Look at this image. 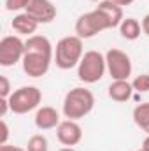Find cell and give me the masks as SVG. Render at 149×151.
Returning <instances> with one entry per match:
<instances>
[{"label":"cell","instance_id":"obj_11","mask_svg":"<svg viewBox=\"0 0 149 151\" xmlns=\"http://www.w3.org/2000/svg\"><path fill=\"white\" fill-rule=\"evenodd\" d=\"M34 119H35V127L39 130H51V128H56L62 123L58 111L51 106H44V107L37 109Z\"/></svg>","mask_w":149,"mask_h":151},{"label":"cell","instance_id":"obj_4","mask_svg":"<svg viewBox=\"0 0 149 151\" xmlns=\"http://www.w3.org/2000/svg\"><path fill=\"white\" fill-rule=\"evenodd\" d=\"M107 70L105 56L98 51H86L77 65V77L86 84L98 83Z\"/></svg>","mask_w":149,"mask_h":151},{"label":"cell","instance_id":"obj_23","mask_svg":"<svg viewBox=\"0 0 149 151\" xmlns=\"http://www.w3.org/2000/svg\"><path fill=\"white\" fill-rule=\"evenodd\" d=\"M0 151H27V150H23V148H19V146H11V144H4V146H0Z\"/></svg>","mask_w":149,"mask_h":151},{"label":"cell","instance_id":"obj_28","mask_svg":"<svg viewBox=\"0 0 149 151\" xmlns=\"http://www.w3.org/2000/svg\"><path fill=\"white\" fill-rule=\"evenodd\" d=\"M91 2H102V0H91Z\"/></svg>","mask_w":149,"mask_h":151},{"label":"cell","instance_id":"obj_27","mask_svg":"<svg viewBox=\"0 0 149 151\" xmlns=\"http://www.w3.org/2000/svg\"><path fill=\"white\" fill-rule=\"evenodd\" d=\"M58 151H75L74 148H69V146H67V148H62V150H58Z\"/></svg>","mask_w":149,"mask_h":151},{"label":"cell","instance_id":"obj_14","mask_svg":"<svg viewBox=\"0 0 149 151\" xmlns=\"http://www.w3.org/2000/svg\"><path fill=\"white\" fill-rule=\"evenodd\" d=\"M132 91H133V86L128 81H112L111 86H109V97L112 100H116V102L130 100Z\"/></svg>","mask_w":149,"mask_h":151},{"label":"cell","instance_id":"obj_22","mask_svg":"<svg viewBox=\"0 0 149 151\" xmlns=\"http://www.w3.org/2000/svg\"><path fill=\"white\" fill-rule=\"evenodd\" d=\"M9 109H11V106H9V99H2V97H0V116L4 118Z\"/></svg>","mask_w":149,"mask_h":151},{"label":"cell","instance_id":"obj_25","mask_svg":"<svg viewBox=\"0 0 149 151\" xmlns=\"http://www.w3.org/2000/svg\"><path fill=\"white\" fill-rule=\"evenodd\" d=\"M114 4H117V5H130V4H133V0H112Z\"/></svg>","mask_w":149,"mask_h":151},{"label":"cell","instance_id":"obj_7","mask_svg":"<svg viewBox=\"0 0 149 151\" xmlns=\"http://www.w3.org/2000/svg\"><path fill=\"white\" fill-rule=\"evenodd\" d=\"M105 62L112 81H128V77L132 76V60L125 51L111 47L105 53Z\"/></svg>","mask_w":149,"mask_h":151},{"label":"cell","instance_id":"obj_16","mask_svg":"<svg viewBox=\"0 0 149 151\" xmlns=\"http://www.w3.org/2000/svg\"><path fill=\"white\" fill-rule=\"evenodd\" d=\"M133 121L139 128L149 134V102H142L133 109Z\"/></svg>","mask_w":149,"mask_h":151},{"label":"cell","instance_id":"obj_6","mask_svg":"<svg viewBox=\"0 0 149 151\" xmlns=\"http://www.w3.org/2000/svg\"><path fill=\"white\" fill-rule=\"evenodd\" d=\"M42 100V91L37 86H21L9 97V106L14 114H27L37 109Z\"/></svg>","mask_w":149,"mask_h":151},{"label":"cell","instance_id":"obj_12","mask_svg":"<svg viewBox=\"0 0 149 151\" xmlns=\"http://www.w3.org/2000/svg\"><path fill=\"white\" fill-rule=\"evenodd\" d=\"M11 27H12V30L18 32L19 35H28V37H32V35L37 32L39 23L30 16V14L21 12V14L14 16V19L11 21Z\"/></svg>","mask_w":149,"mask_h":151},{"label":"cell","instance_id":"obj_10","mask_svg":"<svg viewBox=\"0 0 149 151\" xmlns=\"http://www.w3.org/2000/svg\"><path fill=\"white\" fill-rule=\"evenodd\" d=\"M56 137H58V141L63 146L72 148V146L81 142V139H82V128L74 119H65V121H62L56 127Z\"/></svg>","mask_w":149,"mask_h":151},{"label":"cell","instance_id":"obj_17","mask_svg":"<svg viewBox=\"0 0 149 151\" xmlns=\"http://www.w3.org/2000/svg\"><path fill=\"white\" fill-rule=\"evenodd\" d=\"M49 150V144H47V139L40 134H35L28 139V144H27V151H47Z\"/></svg>","mask_w":149,"mask_h":151},{"label":"cell","instance_id":"obj_19","mask_svg":"<svg viewBox=\"0 0 149 151\" xmlns=\"http://www.w3.org/2000/svg\"><path fill=\"white\" fill-rule=\"evenodd\" d=\"M30 0H5V9L7 11H21L27 9Z\"/></svg>","mask_w":149,"mask_h":151},{"label":"cell","instance_id":"obj_18","mask_svg":"<svg viewBox=\"0 0 149 151\" xmlns=\"http://www.w3.org/2000/svg\"><path fill=\"white\" fill-rule=\"evenodd\" d=\"M132 86H133V90H137L139 93H146V91H149V74L137 76V77L133 79Z\"/></svg>","mask_w":149,"mask_h":151},{"label":"cell","instance_id":"obj_8","mask_svg":"<svg viewBox=\"0 0 149 151\" xmlns=\"http://www.w3.org/2000/svg\"><path fill=\"white\" fill-rule=\"evenodd\" d=\"M25 56V42L18 35H7L0 40V65L12 67Z\"/></svg>","mask_w":149,"mask_h":151},{"label":"cell","instance_id":"obj_2","mask_svg":"<svg viewBox=\"0 0 149 151\" xmlns=\"http://www.w3.org/2000/svg\"><path fill=\"white\" fill-rule=\"evenodd\" d=\"M95 107V95L86 88H72L63 100V114L67 119H81L93 111Z\"/></svg>","mask_w":149,"mask_h":151},{"label":"cell","instance_id":"obj_9","mask_svg":"<svg viewBox=\"0 0 149 151\" xmlns=\"http://www.w3.org/2000/svg\"><path fill=\"white\" fill-rule=\"evenodd\" d=\"M27 14H30L39 25H46V23H51L54 18H56V7L53 5L51 0H30L27 9H25Z\"/></svg>","mask_w":149,"mask_h":151},{"label":"cell","instance_id":"obj_26","mask_svg":"<svg viewBox=\"0 0 149 151\" xmlns=\"http://www.w3.org/2000/svg\"><path fill=\"white\" fill-rule=\"evenodd\" d=\"M142 150H144V151H149V134H148V137L144 139V142H142Z\"/></svg>","mask_w":149,"mask_h":151},{"label":"cell","instance_id":"obj_13","mask_svg":"<svg viewBox=\"0 0 149 151\" xmlns=\"http://www.w3.org/2000/svg\"><path fill=\"white\" fill-rule=\"evenodd\" d=\"M97 9H100V11L107 16V19L111 21L112 28L119 27V25H121V21L125 19V18H123V7H121V5H117V4H114L112 0H102V2H98Z\"/></svg>","mask_w":149,"mask_h":151},{"label":"cell","instance_id":"obj_21","mask_svg":"<svg viewBox=\"0 0 149 151\" xmlns=\"http://www.w3.org/2000/svg\"><path fill=\"white\" fill-rule=\"evenodd\" d=\"M7 139H9V127L5 123V119L0 121V146L7 144Z\"/></svg>","mask_w":149,"mask_h":151},{"label":"cell","instance_id":"obj_29","mask_svg":"<svg viewBox=\"0 0 149 151\" xmlns=\"http://www.w3.org/2000/svg\"><path fill=\"white\" fill-rule=\"evenodd\" d=\"M137 151H144V150H142V148H140V150H137Z\"/></svg>","mask_w":149,"mask_h":151},{"label":"cell","instance_id":"obj_5","mask_svg":"<svg viewBox=\"0 0 149 151\" xmlns=\"http://www.w3.org/2000/svg\"><path fill=\"white\" fill-rule=\"evenodd\" d=\"M109 28H112L111 21L97 7L91 12H86V14L79 16L77 21H75V35L81 39H91L97 34H100L104 30H109Z\"/></svg>","mask_w":149,"mask_h":151},{"label":"cell","instance_id":"obj_3","mask_svg":"<svg viewBox=\"0 0 149 151\" xmlns=\"http://www.w3.org/2000/svg\"><path fill=\"white\" fill-rule=\"evenodd\" d=\"M82 55H84L82 53V39L77 35H67V37L60 39L56 44L54 62L60 69L69 70L75 65H79Z\"/></svg>","mask_w":149,"mask_h":151},{"label":"cell","instance_id":"obj_15","mask_svg":"<svg viewBox=\"0 0 149 151\" xmlns=\"http://www.w3.org/2000/svg\"><path fill=\"white\" fill-rule=\"evenodd\" d=\"M140 32H142V25L135 19V18H126L121 21L119 25V34L126 40H135V39L140 37Z\"/></svg>","mask_w":149,"mask_h":151},{"label":"cell","instance_id":"obj_20","mask_svg":"<svg viewBox=\"0 0 149 151\" xmlns=\"http://www.w3.org/2000/svg\"><path fill=\"white\" fill-rule=\"evenodd\" d=\"M11 83L5 76H0V97L2 99H9L11 97Z\"/></svg>","mask_w":149,"mask_h":151},{"label":"cell","instance_id":"obj_24","mask_svg":"<svg viewBox=\"0 0 149 151\" xmlns=\"http://www.w3.org/2000/svg\"><path fill=\"white\" fill-rule=\"evenodd\" d=\"M140 25H142V32H144L146 35H149V14L144 16V19H142V23H140Z\"/></svg>","mask_w":149,"mask_h":151},{"label":"cell","instance_id":"obj_1","mask_svg":"<svg viewBox=\"0 0 149 151\" xmlns=\"http://www.w3.org/2000/svg\"><path fill=\"white\" fill-rule=\"evenodd\" d=\"M53 62V44L44 35H32L25 40V56L21 60L25 74L42 77L47 74Z\"/></svg>","mask_w":149,"mask_h":151}]
</instances>
